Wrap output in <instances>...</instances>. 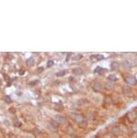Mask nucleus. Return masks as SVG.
I'll return each instance as SVG.
<instances>
[{
	"label": "nucleus",
	"mask_w": 137,
	"mask_h": 138,
	"mask_svg": "<svg viewBox=\"0 0 137 138\" xmlns=\"http://www.w3.org/2000/svg\"><path fill=\"white\" fill-rule=\"evenodd\" d=\"M54 119L59 124V126L61 125V126H64V127H68V126L70 125V124H69V120H68L67 117H65L64 116H62L61 114L55 115Z\"/></svg>",
	"instance_id": "nucleus-1"
},
{
	"label": "nucleus",
	"mask_w": 137,
	"mask_h": 138,
	"mask_svg": "<svg viewBox=\"0 0 137 138\" xmlns=\"http://www.w3.org/2000/svg\"><path fill=\"white\" fill-rule=\"evenodd\" d=\"M68 118L70 120L78 123L79 121L85 119V115L82 114V113H78V112H70L68 114Z\"/></svg>",
	"instance_id": "nucleus-2"
},
{
	"label": "nucleus",
	"mask_w": 137,
	"mask_h": 138,
	"mask_svg": "<svg viewBox=\"0 0 137 138\" xmlns=\"http://www.w3.org/2000/svg\"><path fill=\"white\" fill-rule=\"evenodd\" d=\"M124 81L126 83V85L131 86H136L137 85V78L134 75H127L124 78Z\"/></svg>",
	"instance_id": "nucleus-3"
},
{
	"label": "nucleus",
	"mask_w": 137,
	"mask_h": 138,
	"mask_svg": "<svg viewBox=\"0 0 137 138\" xmlns=\"http://www.w3.org/2000/svg\"><path fill=\"white\" fill-rule=\"evenodd\" d=\"M103 88V85L101 82H99V81H95V82L92 83V85H91V89H92L94 92H96V93L101 92Z\"/></svg>",
	"instance_id": "nucleus-4"
},
{
	"label": "nucleus",
	"mask_w": 137,
	"mask_h": 138,
	"mask_svg": "<svg viewBox=\"0 0 137 138\" xmlns=\"http://www.w3.org/2000/svg\"><path fill=\"white\" fill-rule=\"evenodd\" d=\"M126 117H127V119H128L129 122L133 123V122H135L137 119V113L135 112L134 110H131V111H130V112L127 113Z\"/></svg>",
	"instance_id": "nucleus-5"
},
{
	"label": "nucleus",
	"mask_w": 137,
	"mask_h": 138,
	"mask_svg": "<svg viewBox=\"0 0 137 138\" xmlns=\"http://www.w3.org/2000/svg\"><path fill=\"white\" fill-rule=\"evenodd\" d=\"M116 87V85L115 83L113 82H110V81H106L104 84H103V89L106 91V92H111L115 89Z\"/></svg>",
	"instance_id": "nucleus-6"
},
{
	"label": "nucleus",
	"mask_w": 137,
	"mask_h": 138,
	"mask_svg": "<svg viewBox=\"0 0 137 138\" xmlns=\"http://www.w3.org/2000/svg\"><path fill=\"white\" fill-rule=\"evenodd\" d=\"M110 134L112 136H119L121 134V129H120L119 126L113 125L110 129Z\"/></svg>",
	"instance_id": "nucleus-7"
},
{
	"label": "nucleus",
	"mask_w": 137,
	"mask_h": 138,
	"mask_svg": "<svg viewBox=\"0 0 137 138\" xmlns=\"http://www.w3.org/2000/svg\"><path fill=\"white\" fill-rule=\"evenodd\" d=\"M121 90H122V94L124 96H127V97L132 96V94H133L132 88L130 86H128V85H124V86H122V89H121Z\"/></svg>",
	"instance_id": "nucleus-8"
},
{
	"label": "nucleus",
	"mask_w": 137,
	"mask_h": 138,
	"mask_svg": "<svg viewBox=\"0 0 137 138\" xmlns=\"http://www.w3.org/2000/svg\"><path fill=\"white\" fill-rule=\"evenodd\" d=\"M121 68L126 70H129L132 68V63L131 61L129 60V59H124V60L121 62Z\"/></svg>",
	"instance_id": "nucleus-9"
},
{
	"label": "nucleus",
	"mask_w": 137,
	"mask_h": 138,
	"mask_svg": "<svg viewBox=\"0 0 137 138\" xmlns=\"http://www.w3.org/2000/svg\"><path fill=\"white\" fill-rule=\"evenodd\" d=\"M71 72L75 76H81V75L84 74V69H82L81 67H74L73 69H71Z\"/></svg>",
	"instance_id": "nucleus-10"
},
{
	"label": "nucleus",
	"mask_w": 137,
	"mask_h": 138,
	"mask_svg": "<svg viewBox=\"0 0 137 138\" xmlns=\"http://www.w3.org/2000/svg\"><path fill=\"white\" fill-rule=\"evenodd\" d=\"M77 127L81 130H86L88 128V121H86V119L79 121L77 123Z\"/></svg>",
	"instance_id": "nucleus-11"
},
{
	"label": "nucleus",
	"mask_w": 137,
	"mask_h": 138,
	"mask_svg": "<svg viewBox=\"0 0 137 138\" xmlns=\"http://www.w3.org/2000/svg\"><path fill=\"white\" fill-rule=\"evenodd\" d=\"M94 72L96 73H99L101 75H103V74H106L107 72H109V69H106V68H102V67H97L96 69H94Z\"/></svg>",
	"instance_id": "nucleus-12"
},
{
	"label": "nucleus",
	"mask_w": 137,
	"mask_h": 138,
	"mask_svg": "<svg viewBox=\"0 0 137 138\" xmlns=\"http://www.w3.org/2000/svg\"><path fill=\"white\" fill-rule=\"evenodd\" d=\"M49 125H50V127H51L53 130H57L59 128V124L55 120L54 118H51V119L49 120Z\"/></svg>",
	"instance_id": "nucleus-13"
},
{
	"label": "nucleus",
	"mask_w": 137,
	"mask_h": 138,
	"mask_svg": "<svg viewBox=\"0 0 137 138\" xmlns=\"http://www.w3.org/2000/svg\"><path fill=\"white\" fill-rule=\"evenodd\" d=\"M103 59V55H90V60L93 62H97V61H101Z\"/></svg>",
	"instance_id": "nucleus-14"
},
{
	"label": "nucleus",
	"mask_w": 137,
	"mask_h": 138,
	"mask_svg": "<svg viewBox=\"0 0 137 138\" xmlns=\"http://www.w3.org/2000/svg\"><path fill=\"white\" fill-rule=\"evenodd\" d=\"M110 66H111V69L113 71H116V70H118L120 68L119 63H118L117 61H112Z\"/></svg>",
	"instance_id": "nucleus-15"
},
{
	"label": "nucleus",
	"mask_w": 137,
	"mask_h": 138,
	"mask_svg": "<svg viewBox=\"0 0 137 138\" xmlns=\"http://www.w3.org/2000/svg\"><path fill=\"white\" fill-rule=\"evenodd\" d=\"M12 125H13L15 128H21V127L23 126V123H22V121L20 120L18 117H15V118H13V120H12Z\"/></svg>",
	"instance_id": "nucleus-16"
},
{
	"label": "nucleus",
	"mask_w": 137,
	"mask_h": 138,
	"mask_svg": "<svg viewBox=\"0 0 137 138\" xmlns=\"http://www.w3.org/2000/svg\"><path fill=\"white\" fill-rule=\"evenodd\" d=\"M107 81H110V82H113V83H116L118 81V77L116 76V74L115 73H111L107 76Z\"/></svg>",
	"instance_id": "nucleus-17"
},
{
	"label": "nucleus",
	"mask_w": 137,
	"mask_h": 138,
	"mask_svg": "<svg viewBox=\"0 0 137 138\" xmlns=\"http://www.w3.org/2000/svg\"><path fill=\"white\" fill-rule=\"evenodd\" d=\"M54 107H55V110L57 111V112H62L64 110V105H63L62 103H56V104H55Z\"/></svg>",
	"instance_id": "nucleus-18"
},
{
	"label": "nucleus",
	"mask_w": 137,
	"mask_h": 138,
	"mask_svg": "<svg viewBox=\"0 0 137 138\" xmlns=\"http://www.w3.org/2000/svg\"><path fill=\"white\" fill-rule=\"evenodd\" d=\"M26 66H28V67H33L35 65V58L34 57H29V58H27L26 61Z\"/></svg>",
	"instance_id": "nucleus-19"
},
{
	"label": "nucleus",
	"mask_w": 137,
	"mask_h": 138,
	"mask_svg": "<svg viewBox=\"0 0 137 138\" xmlns=\"http://www.w3.org/2000/svg\"><path fill=\"white\" fill-rule=\"evenodd\" d=\"M85 119L86 121H93L95 119V117L94 115L92 114V113H86V115H85Z\"/></svg>",
	"instance_id": "nucleus-20"
},
{
	"label": "nucleus",
	"mask_w": 137,
	"mask_h": 138,
	"mask_svg": "<svg viewBox=\"0 0 137 138\" xmlns=\"http://www.w3.org/2000/svg\"><path fill=\"white\" fill-rule=\"evenodd\" d=\"M32 132H33V135L38 136L39 134H41V130L40 129L39 127H35L34 129L32 130Z\"/></svg>",
	"instance_id": "nucleus-21"
},
{
	"label": "nucleus",
	"mask_w": 137,
	"mask_h": 138,
	"mask_svg": "<svg viewBox=\"0 0 137 138\" xmlns=\"http://www.w3.org/2000/svg\"><path fill=\"white\" fill-rule=\"evenodd\" d=\"M130 130H131V131H132V132L136 133L137 132V121L133 122V123H131V125H130Z\"/></svg>",
	"instance_id": "nucleus-22"
},
{
	"label": "nucleus",
	"mask_w": 137,
	"mask_h": 138,
	"mask_svg": "<svg viewBox=\"0 0 137 138\" xmlns=\"http://www.w3.org/2000/svg\"><path fill=\"white\" fill-rule=\"evenodd\" d=\"M65 74H66V70H65V69H62V70H59V71H57V72L55 73V76H56V77H63Z\"/></svg>",
	"instance_id": "nucleus-23"
},
{
	"label": "nucleus",
	"mask_w": 137,
	"mask_h": 138,
	"mask_svg": "<svg viewBox=\"0 0 137 138\" xmlns=\"http://www.w3.org/2000/svg\"><path fill=\"white\" fill-rule=\"evenodd\" d=\"M4 102H5L6 104H11V103H12V99L10 98V96L6 95L4 97Z\"/></svg>",
	"instance_id": "nucleus-24"
},
{
	"label": "nucleus",
	"mask_w": 137,
	"mask_h": 138,
	"mask_svg": "<svg viewBox=\"0 0 137 138\" xmlns=\"http://www.w3.org/2000/svg\"><path fill=\"white\" fill-rule=\"evenodd\" d=\"M66 131H67V133H68V134H73L74 133V131H73V129L71 128V126L69 125V126H68V127H66Z\"/></svg>",
	"instance_id": "nucleus-25"
},
{
	"label": "nucleus",
	"mask_w": 137,
	"mask_h": 138,
	"mask_svg": "<svg viewBox=\"0 0 137 138\" xmlns=\"http://www.w3.org/2000/svg\"><path fill=\"white\" fill-rule=\"evenodd\" d=\"M55 65V61L52 60V59H50V60L47 61V64H46V67L47 68H51V67H53Z\"/></svg>",
	"instance_id": "nucleus-26"
},
{
	"label": "nucleus",
	"mask_w": 137,
	"mask_h": 138,
	"mask_svg": "<svg viewBox=\"0 0 137 138\" xmlns=\"http://www.w3.org/2000/svg\"><path fill=\"white\" fill-rule=\"evenodd\" d=\"M83 58V55H81V54H78V55H76L72 59L74 61H78V60H81Z\"/></svg>",
	"instance_id": "nucleus-27"
},
{
	"label": "nucleus",
	"mask_w": 137,
	"mask_h": 138,
	"mask_svg": "<svg viewBox=\"0 0 137 138\" xmlns=\"http://www.w3.org/2000/svg\"><path fill=\"white\" fill-rule=\"evenodd\" d=\"M3 123H4V125H5L6 127H9V126H10V122H9V120H8V119H5Z\"/></svg>",
	"instance_id": "nucleus-28"
},
{
	"label": "nucleus",
	"mask_w": 137,
	"mask_h": 138,
	"mask_svg": "<svg viewBox=\"0 0 137 138\" xmlns=\"http://www.w3.org/2000/svg\"><path fill=\"white\" fill-rule=\"evenodd\" d=\"M102 138H112V135L110 133H104L102 136Z\"/></svg>",
	"instance_id": "nucleus-29"
},
{
	"label": "nucleus",
	"mask_w": 137,
	"mask_h": 138,
	"mask_svg": "<svg viewBox=\"0 0 137 138\" xmlns=\"http://www.w3.org/2000/svg\"><path fill=\"white\" fill-rule=\"evenodd\" d=\"M37 71H38L39 73H41V72H43V71H44V68H43V67H40V68H38Z\"/></svg>",
	"instance_id": "nucleus-30"
},
{
	"label": "nucleus",
	"mask_w": 137,
	"mask_h": 138,
	"mask_svg": "<svg viewBox=\"0 0 137 138\" xmlns=\"http://www.w3.org/2000/svg\"><path fill=\"white\" fill-rule=\"evenodd\" d=\"M25 73H26V69H20V71H19V74H20V75H24Z\"/></svg>",
	"instance_id": "nucleus-31"
},
{
	"label": "nucleus",
	"mask_w": 137,
	"mask_h": 138,
	"mask_svg": "<svg viewBox=\"0 0 137 138\" xmlns=\"http://www.w3.org/2000/svg\"><path fill=\"white\" fill-rule=\"evenodd\" d=\"M38 83H39V80H36V81H33V82H30L29 85H30V86H34V85L38 84Z\"/></svg>",
	"instance_id": "nucleus-32"
},
{
	"label": "nucleus",
	"mask_w": 137,
	"mask_h": 138,
	"mask_svg": "<svg viewBox=\"0 0 137 138\" xmlns=\"http://www.w3.org/2000/svg\"><path fill=\"white\" fill-rule=\"evenodd\" d=\"M3 77H4V79H5V81H9V77L6 74V73H3Z\"/></svg>",
	"instance_id": "nucleus-33"
},
{
	"label": "nucleus",
	"mask_w": 137,
	"mask_h": 138,
	"mask_svg": "<svg viewBox=\"0 0 137 138\" xmlns=\"http://www.w3.org/2000/svg\"><path fill=\"white\" fill-rule=\"evenodd\" d=\"M9 138H18V136L14 133H10L9 135Z\"/></svg>",
	"instance_id": "nucleus-34"
},
{
	"label": "nucleus",
	"mask_w": 137,
	"mask_h": 138,
	"mask_svg": "<svg viewBox=\"0 0 137 138\" xmlns=\"http://www.w3.org/2000/svg\"><path fill=\"white\" fill-rule=\"evenodd\" d=\"M22 138H33V136H31V135H29V134H25V135H23Z\"/></svg>",
	"instance_id": "nucleus-35"
},
{
	"label": "nucleus",
	"mask_w": 137,
	"mask_h": 138,
	"mask_svg": "<svg viewBox=\"0 0 137 138\" xmlns=\"http://www.w3.org/2000/svg\"><path fill=\"white\" fill-rule=\"evenodd\" d=\"M0 138H2V136H1V133H0Z\"/></svg>",
	"instance_id": "nucleus-36"
},
{
	"label": "nucleus",
	"mask_w": 137,
	"mask_h": 138,
	"mask_svg": "<svg viewBox=\"0 0 137 138\" xmlns=\"http://www.w3.org/2000/svg\"><path fill=\"white\" fill-rule=\"evenodd\" d=\"M1 85H2V83H1V82H0V86H1Z\"/></svg>",
	"instance_id": "nucleus-37"
},
{
	"label": "nucleus",
	"mask_w": 137,
	"mask_h": 138,
	"mask_svg": "<svg viewBox=\"0 0 137 138\" xmlns=\"http://www.w3.org/2000/svg\"><path fill=\"white\" fill-rule=\"evenodd\" d=\"M136 138H137V132H136Z\"/></svg>",
	"instance_id": "nucleus-38"
},
{
	"label": "nucleus",
	"mask_w": 137,
	"mask_h": 138,
	"mask_svg": "<svg viewBox=\"0 0 137 138\" xmlns=\"http://www.w3.org/2000/svg\"><path fill=\"white\" fill-rule=\"evenodd\" d=\"M135 77H136V78H137V75H136V76H135Z\"/></svg>",
	"instance_id": "nucleus-39"
},
{
	"label": "nucleus",
	"mask_w": 137,
	"mask_h": 138,
	"mask_svg": "<svg viewBox=\"0 0 137 138\" xmlns=\"http://www.w3.org/2000/svg\"><path fill=\"white\" fill-rule=\"evenodd\" d=\"M136 55H137V53H136Z\"/></svg>",
	"instance_id": "nucleus-40"
}]
</instances>
